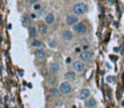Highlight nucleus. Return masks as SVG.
Returning a JSON list of instances; mask_svg holds the SVG:
<instances>
[{
  "label": "nucleus",
  "instance_id": "5701e85b",
  "mask_svg": "<svg viewBox=\"0 0 124 108\" xmlns=\"http://www.w3.org/2000/svg\"><path fill=\"white\" fill-rule=\"evenodd\" d=\"M72 1H76V0H72Z\"/></svg>",
  "mask_w": 124,
  "mask_h": 108
},
{
  "label": "nucleus",
  "instance_id": "f8f14e48",
  "mask_svg": "<svg viewBox=\"0 0 124 108\" xmlns=\"http://www.w3.org/2000/svg\"><path fill=\"white\" fill-rule=\"evenodd\" d=\"M38 32L40 36H47V33H48V25L44 22H40L38 24Z\"/></svg>",
  "mask_w": 124,
  "mask_h": 108
},
{
  "label": "nucleus",
  "instance_id": "9b49d317",
  "mask_svg": "<svg viewBox=\"0 0 124 108\" xmlns=\"http://www.w3.org/2000/svg\"><path fill=\"white\" fill-rule=\"evenodd\" d=\"M48 95L52 97V99H55V100H57V99H60V89H59V87H49V91H48Z\"/></svg>",
  "mask_w": 124,
  "mask_h": 108
},
{
  "label": "nucleus",
  "instance_id": "dca6fc26",
  "mask_svg": "<svg viewBox=\"0 0 124 108\" xmlns=\"http://www.w3.org/2000/svg\"><path fill=\"white\" fill-rule=\"evenodd\" d=\"M31 22H32V16H31L30 14H27V12H25V14L22 15V24L24 25V27L28 28L31 25Z\"/></svg>",
  "mask_w": 124,
  "mask_h": 108
},
{
  "label": "nucleus",
  "instance_id": "4468645a",
  "mask_svg": "<svg viewBox=\"0 0 124 108\" xmlns=\"http://www.w3.org/2000/svg\"><path fill=\"white\" fill-rule=\"evenodd\" d=\"M76 77H78V76H76V72H75V71H72V69H70V71H67V72H64V80L70 81V83L75 81Z\"/></svg>",
  "mask_w": 124,
  "mask_h": 108
},
{
  "label": "nucleus",
  "instance_id": "423d86ee",
  "mask_svg": "<svg viewBox=\"0 0 124 108\" xmlns=\"http://www.w3.org/2000/svg\"><path fill=\"white\" fill-rule=\"evenodd\" d=\"M79 60H81V62L84 63H89L93 60V52L91 51V49H88V51H81L80 54H79Z\"/></svg>",
  "mask_w": 124,
  "mask_h": 108
},
{
  "label": "nucleus",
  "instance_id": "f3484780",
  "mask_svg": "<svg viewBox=\"0 0 124 108\" xmlns=\"http://www.w3.org/2000/svg\"><path fill=\"white\" fill-rule=\"evenodd\" d=\"M44 23L47 25H52L55 23V14L54 12H47V15L44 16Z\"/></svg>",
  "mask_w": 124,
  "mask_h": 108
},
{
  "label": "nucleus",
  "instance_id": "f03ea898",
  "mask_svg": "<svg viewBox=\"0 0 124 108\" xmlns=\"http://www.w3.org/2000/svg\"><path fill=\"white\" fill-rule=\"evenodd\" d=\"M72 31H73L75 35L84 36V35H87V32H88V25H87L85 22H79L72 27Z\"/></svg>",
  "mask_w": 124,
  "mask_h": 108
},
{
  "label": "nucleus",
  "instance_id": "7ed1b4c3",
  "mask_svg": "<svg viewBox=\"0 0 124 108\" xmlns=\"http://www.w3.org/2000/svg\"><path fill=\"white\" fill-rule=\"evenodd\" d=\"M59 89H60V93L62 95H70L71 92H72L73 87H72V83H70V81L67 80H63L59 83Z\"/></svg>",
  "mask_w": 124,
  "mask_h": 108
},
{
  "label": "nucleus",
  "instance_id": "ddd939ff",
  "mask_svg": "<svg viewBox=\"0 0 124 108\" xmlns=\"http://www.w3.org/2000/svg\"><path fill=\"white\" fill-rule=\"evenodd\" d=\"M96 105H97V100L95 99L93 96H91L87 100H84V107L85 108H96Z\"/></svg>",
  "mask_w": 124,
  "mask_h": 108
},
{
  "label": "nucleus",
  "instance_id": "1a4fd4ad",
  "mask_svg": "<svg viewBox=\"0 0 124 108\" xmlns=\"http://www.w3.org/2000/svg\"><path fill=\"white\" fill-rule=\"evenodd\" d=\"M79 100H87L88 99V97H91L92 95H91V91H89L88 88H85V87H84V88H80V91H79Z\"/></svg>",
  "mask_w": 124,
  "mask_h": 108
},
{
  "label": "nucleus",
  "instance_id": "6e6552de",
  "mask_svg": "<svg viewBox=\"0 0 124 108\" xmlns=\"http://www.w3.org/2000/svg\"><path fill=\"white\" fill-rule=\"evenodd\" d=\"M59 71H60V64L57 62H51L48 64V72L51 75H57Z\"/></svg>",
  "mask_w": 124,
  "mask_h": 108
},
{
  "label": "nucleus",
  "instance_id": "2eb2a0df",
  "mask_svg": "<svg viewBox=\"0 0 124 108\" xmlns=\"http://www.w3.org/2000/svg\"><path fill=\"white\" fill-rule=\"evenodd\" d=\"M27 31H28V36H30V39H35V38H38L39 32H38V27H36V25L31 24L30 27L27 28Z\"/></svg>",
  "mask_w": 124,
  "mask_h": 108
},
{
  "label": "nucleus",
  "instance_id": "aec40b11",
  "mask_svg": "<svg viewBox=\"0 0 124 108\" xmlns=\"http://www.w3.org/2000/svg\"><path fill=\"white\" fill-rule=\"evenodd\" d=\"M47 46H48L49 48H52V49H56L57 48V43H56L55 39H49V40L47 41Z\"/></svg>",
  "mask_w": 124,
  "mask_h": 108
},
{
  "label": "nucleus",
  "instance_id": "20e7f679",
  "mask_svg": "<svg viewBox=\"0 0 124 108\" xmlns=\"http://www.w3.org/2000/svg\"><path fill=\"white\" fill-rule=\"evenodd\" d=\"M72 71H75L76 73H84L87 71V63L81 62V60H75L72 63Z\"/></svg>",
  "mask_w": 124,
  "mask_h": 108
},
{
  "label": "nucleus",
  "instance_id": "6ab92c4d",
  "mask_svg": "<svg viewBox=\"0 0 124 108\" xmlns=\"http://www.w3.org/2000/svg\"><path fill=\"white\" fill-rule=\"evenodd\" d=\"M30 46L32 47L33 49H38V48H41V47H43V41H41V40H39L38 38H35V39H31V43H30Z\"/></svg>",
  "mask_w": 124,
  "mask_h": 108
},
{
  "label": "nucleus",
  "instance_id": "a211bd4d",
  "mask_svg": "<svg viewBox=\"0 0 124 108\" xmlns=\"http://www.w3.org/2000/svg\"><path fill=\"white\" fill-rule=\"evenodd\" d=\"M46 83L48 84L49 87H56V84H57V77H56V75H49V76H47Z\"/></svg>",
  "mask_w": 124,
  "mask_h": 108
},
{
  "label": "nucleus",
  "instance_id": "0eeeda50",
  "mask_svg": "<svg viewBox=\"0 0 124 108\" xmlns=\"http://www.w3.org/2000/svg\"><path fill=\"white\" fill-rule=\"evenodd\" d=\"M79 22H80V20H79V16H76L75 14H70V15L65 16V24H67L68 27H71V28H72L76 23H79Z\"/></svg>",
  "mask_w": 124,
  "mask_h": 108
},
{
  "label": "nucleus",
  "instance_id": "412c9836",
  "mask_svg": "<svg viewBox=\"0 0 124 108\" xmlns=\"http://www.w3.org/2000/svg\"><path fill=\"white\" fill-rule=\"evenodd\" d=\"M33 11H36V12H39L41 9V4H40V1H39V3H36V4H33Z\"/></svg>",
  "mask_w": 124,
  "mask_h": 108
},
{
  "label": "nucleus",
  "instance_id": "f257e3e1",
  "mask_svg": "<svg viewBox=\"0 0 124 108\" xmlns=\"http://www.w3.org/2000/svg\"><path fill=\"white\" fill-rule=\"evenodd\" d=\"M88 4L85 1H78V3L73 4L72 7V14H75L76 16H83L88 12Z\"/></svg>",
  "mask_w": 124,
  "mask_h": 108
},
{
  "label": "nucleus",
  "instance_id": "39448f33",
  "mask_svg": "<svg viewBox=\"0 0 124 108\" xmlns=\"http://www.w3.org/2000/svg\"><path fill=\"white\" fill-rule=\"evenodd\" d=\"M60 38H62L63 40L65 41V43H71V41L75 39V33H73L72 30H68V28H65V30H62V31H60Z\"/></svg>",
  "mask_w": 124,
  "mask_h": 108
},
{
  "label": "nucleus",
  "instance_id": "4be33fe9",
  "mask_svg": "<svg viewBox=\"0 0 124 108\" xmlns=\"http://www.w3.org/2000/svg\"><path fill=\"white\" fill-rule=\"evenodd\" d=\"M40 0H28V3L31 4V6H33V4H36V3H39Z\"/></svg>",
  "mask_w": 124,
  "mask_h": 108
},
{
  "label": "nucleus",
  "instance_id": "9d476101",
  "mask_svg": "<svg viewBox=\"0 0 124 108\" xmlns=\"http://www.w3.org/2000/svg\"><path fill=\"white\" fill-rule=\"evenodd\" d=\"M33 55H35V59H38V60H44L47 57V52H46V49H44L43 47L35 49V51H33Z\"/></svg>",
  "mask_w": 124,
  "mask_h": 108
}]
</instances>
